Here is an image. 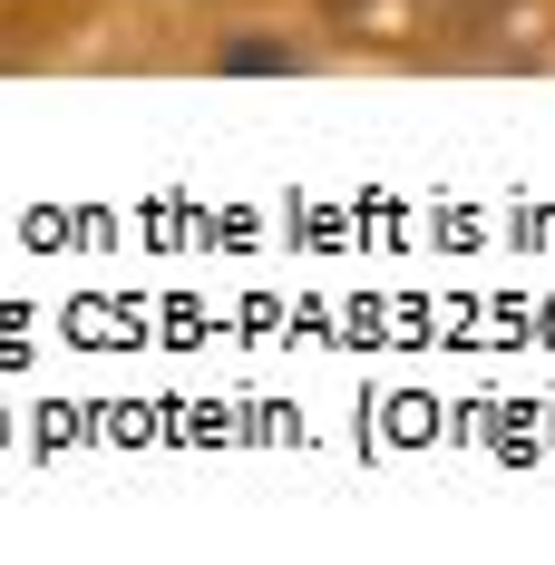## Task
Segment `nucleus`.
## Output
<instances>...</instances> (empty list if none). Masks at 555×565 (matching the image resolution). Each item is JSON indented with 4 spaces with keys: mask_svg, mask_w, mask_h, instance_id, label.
Instances as JSON below:
<instances>
[{
    "mask_svg": "<svg viewBox=\"0 0 555 565\" xmlns=\"http://www.w3.org/2000/svg\"><path fill=\"white\" fill-rule=\"evenodd\" d=\"M224 68H292V50H274V40H224Z\"/></svg>",
    "mask_w": 555,
    "mask_h": 565,
    "instance_id": "nucleus-1",
    "label": "nucleus"
}]
</instances>
